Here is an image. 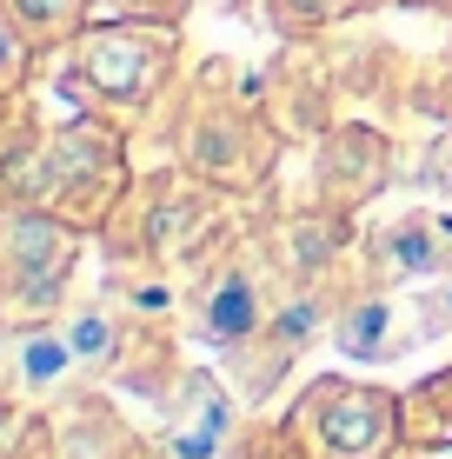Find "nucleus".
I'll use <instances>...</instances> for the list:
<instances>
[{
    "label": "nucleus",
    "mask_w": 452,
    "mask_h": 459,
    "mask_svg": "<svg viewBox=\"0 0 452 459\" xmlns=\"http://www.w3.org/2000/svg\"><path fill=\"white\" fill-rule=\"evenodd\" d=\"M413 320H419V340H439V333H452V273H446L426 299H419V307H413Z\"/></svg>",
    "instance_id": "19"
},
{
    "label": "nucleus",
    "mask_w": 452,
    "mask_h": 459,
    "mask_svg": "<svg viewBox=\"0 0 452 459\" xmlns=\"http://www.w3.org/2000/svg\"><path fill=\"white\" fill-rule=\"evenodd\" d=\"M73 260H81V227L54 220L34 200H7L0 207V320L7 326L47 320L73 280Z\"/></svg>",
    "instance_id": "4"
},
{
    "label": "nucleus",
    "mask_w": 452,
    "mask_h": 459,
    "mask_svg": "<svg viewBox=\"0 0 452 459\" xmlns=\"http://www.w3.org/2000/svg\"><path fill=\"white\" fill-rule=\"evenodd\" d=\"M419 320H406V307H399L393 293H366V299H346V307L333 313V346L346 359H366V367H386V359H399L413 346Z\"/></svg>",
    "instance_id": "8"
},
{
    "label": "nucleus",
    "mask_w": 452,
    "mask_h": 459,
    "mask_svg": "<svg viewBox=\"0 0 452 459\" xmlns=\"http://www.w3.org/2000/svg\"><path fill=\"white\" fill-rule=\"evenodd\" d=\"M7 367H13V379H21L27 393H60L73 373H81V359H73V346H67V333H60V320H54V326L34 320V326H13Z\"/></svg>",
    "instance_id": "10"
},
{
    "label": "nucleus",
    "mask_w": 452,
    "mask_h": 459,
    "mask_svg": "<svg viewBox=\"0 0 452 459\" xmlns=\"http://www.w3.org/2000/svg\"><path fill=\"white\" fill-rule=\"evenodd\" d=\"M452 227L432 213H406L393 220V227L380 233V273L393 280H413V273H439V266H452Z\"/></svg>",
    "instance_id": "11"
},
{
    "label": "nucleus",
    "mask_w": 452,
    "mask_h": 459,
    "mask_svg": "<svg viewBox=\"0 0 452 459\" xmlns=\"http://www.w3.org/2000/svg\"><path fill=\"white\" fill-rule=\"evenodd\" d=\"M120 186H127V160H120V134L100 120H67L13 167V200H34L67 227H107Z\"/></svg>",
    "instance_id": "1"
},
{
    "label": "nucleus",
    "mask_w": 452,
    "mask_h": 459,
    "mask_svg": "<svg viewBox=\"0 0 452 459\" xmlns=\"http://www.w3.org/2000/svg\"><path fill=\"white\" fill-rule=\"evenodd\" d=\"M87 7L93 0H7V13L34 47H73L87 34Z\"/></svg>",
    "instance_id": "13"
},
{
    "label": "nucleus",
    "mask_w": 452,
    "mask_h": 459,
    "mask_svg": "<svg viewBox=\"0 0 452 459\" xmlns=\"http://www.w3.org/2000/svg\"><path fill=\"white\" fill-rule=\"evenodd\" d=\"M406 433V406L386 386H360L346 373H326L300 393L286 420V439L300 459H386Z\"/></svg>",
    "instance_id": "3"
},
{
    "label": "nucleus",
    "mask_w": 452,
    "mask_h": 459,
    "mask_svg": "<svg viewBox=\"0 0 452 459\" xmlns=\"http://www.w3.org/2000/svg\"><path fill=\"white\" fill-rule=\"evenodd\" d=\"M273 320V293H267V273H260L253 253H233L220 260L207 280H200L193 307H186V333H193L207 353H233Z\"/></svg>",
    "instance_id": "6"
},
{
    "label": "nucleus",
    "mask_w": 452,
    "mask_h": 459,
    "mask_svg": "<svg viewBox=\"0 0 452 459\" xmlns=\"http://www.w3.org/2000/svg\"><path fill=\"white\" fill-rule=\"evenodd\" d=\"M180 7L186 0H127V13H147V21L153 13H160V21H180Z\"/></svg>",
    "instance_id": "20"
},
{
    "label": "nucleus",
    "mask_w": 452,
    "mask_h": 459,
    "mask_svg": "<svg viewBox=\"0 0 452 459\" xmlns=\"http://www.w3.org/2000/svg\"><path fill=\"white\" fill-rule=\"evenodd\" d=\"M413 433H452V367L426 393H413Z\"/></svg>",
    "instance_id": "18"
},
{
    "label": "nucleus",
    "mask_w": 452,
    "mask_h": 459,
    "mask_svg": "<svg viewBox=\"0 0 452 459\" xmlns=\"http://www.w3.org/2000/svg\"><path fill=\"white\" fill-rule=\"evenodd\" d=\"M233 439V400L213 373H180L166 406V446L174 459H220Z\"/></svg>",
    "instance_id": "7"
},
{
    "label": "nucleus",
    "mask_w": 452,
    "mask_h": 459,
    "mask_svg": "<svg viewBox=\"0 0 452 459\" xmlns=\"http://www.w3.org/2000/svg\"><path fill=\"white\" fill-rule=\"evenodd\" d=\"M174 60H180L174 21L120 13V21H100L73 40V93L100 107H147L174 81Z\"/></svg>",
    "instance_id": "2"
},
{
    "label": "nucleus",
    "mask_w": 452,
    "mask_h": 459,
    "mask_svg": "<svg viewBox=\"0 0 452 459\" xmlns=\"http://www.w3.org/2000/svg\"><path fill=\"white\" fill-rule=\"evenodd\" d=\"M34 54H40V47L21 34V21H13L7 0H0V100H13V93L27 87V74H34Z\"/></svg>",
    "instance_id": "15"
},
{
    "label": "nucleus",
    "mask_w": 452,
    "mask_h": 459,
    "mask_svg": "<svg viewBox=\"0 0 452 459\" xmlns=\"http://www.w3.org/2000/svg\"><path fill=\"white\" fill-rule=\"evenodd\" d=\"M47 446H54V433H47L34 413L0 406V459H47Z\"/></svg>",
    "instance_id": "17"
},
{
    "label": "nucleus",
    "mask_w": 452,
    "mask_h": 459,
    "mask_svg": "<svg viewBox=\"0 0 452 459\" xmlns=\"http://www.w3.org/2000/svg\"><path fill=\"white\" fill-rule=\"evenodd\" d=\"M380 186H386V140L366 134V126H339L320 153V200L333 213H346L360 200H372Z\"/></svg>",
    "instance_id": "9"
},
{
    "label": "nucleus",
    "mask_w": 452,
    "mask_h": 459,
    "mask_svg": "<svg viewBox=\"0 0 452 459\" xmlns=\"http://www.w3.org/2000/svg\"><path fill=\"white\" fill-rule=\"evenodd\" d=\"M360 7H372V0H267L279 34H320V27L346 21V13H360Z\"/></svg>",
    "instance_id": "14"
},
{
    "label": "nucleus",
    "mask_w": 452,
    "mask_h": 459,
    "mask_svg": "<svg viewBox=\"0 0 452 459\" xmlns=\"http://www.w3.org/2000/svg\"><path fill=\"white\" fill-rule=\"evenodd\" d=\"M180 160L186 173H200V180L213 186H260L273 167V134L246 114L240 100H200L193 114L180 126Z\"/></svg>",
    "instance_id": "5"
},
{
    "label": "nucleus",
    "mask_w": 452,
    "mask_h": 459,
    "mask_svg": "<svg viewBox=\"0 0 452 459\" xmlns=\"http://www.w3.org/2000/svg\"><path fill=\"white\" fill-rule=\"evenodd\" d=\"M320 320H326V299H313V293H293L286 307H273L267 333H273L279 346H286V353H300V346L320 333Z\"/></svg>",
    "instance_id": "16"
},
{
    "label": "nucleus",
    "mask_w": 452,
    "mask_h": 459,
    "mask_svg": "<svg viewBox=\"0 0 452 459\" xmlns=\"http://www.w3.org/2000/svg\"><path fill=\"white\" fill-rule=\"evenodd\" d=\"M60 333H67L81 373H120V359H127V320H120L114 307H100V299H81V307L60 320Z\"/></svg>",
    "instance_id": "12"
}]
</instances>
